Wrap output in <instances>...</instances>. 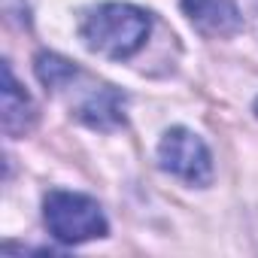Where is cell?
I'll return each instance as SVG.
<instances>
[{"instance_id": "6da1fadb", "label": "cell", "mask_w": 258, "mask_h": 258, "mask_svg": "<svg viewBox=\"0 0 258 258\" xmlns=\"http://www.w3.org/2000/svg\"><path fill=\"white\" fill-rule=\"evenodd\" d=\"M79 34L91 52L121 61L146 46L152 34V16L134 4H100L82 16Z\"/></svg>"}, {"instance_id": "7a4b0ae2", "label": "cell", "mask_w": 258, "mask_h": 258, "mask_svg": "<svg viewBox=\"0 0 258 258\" xmlns=\"http://www.w3.org/2000/svg\"><path fill=\"white\" fill-rule=\"evenodd\" d=\"M43 219L49 234L70 246L106 237L109 231L100 204L79 191H49L43 201Z\"/></svg>"}, {"instance_id": "3957f363", "label": "cell", "mask_w": 258, "mask_h": 258, "mask_svg": "<svg viewBox=\"0 0 258 258\" xmlns=\"http://www.w3.org/2000/svg\"><path fill=\"white\" fill-rule=\"evenodd\" d=\"M158 167L182 182H191V185H210V179H213L210 149L188 127L164 131V137L158 143Z\"/></svg>"}, {"instance_id": "277c9868", "label": "cell", "mask_w": 258, "mask_h": 258, "mask_svg": "<svg viewBox=\"0 0 258 258\" xmlns=\"http://www.w3.org/2000/svg\"><path fill=\"white\" fill-rule=\"evenodd\" d=\"M76 118L97 131H115L124 124V94L103 82H88V91L79 94Z\"/></svg>"}, {"instance_id": "5b68a950", "label": "cell", "mask_w": 258, "mask_h": 258, "mask_svg": "<svg viewBox=\"0 0 258 258\" xmlns=\"http://www.w3.org/2000/svg\"><path fill=\"white\" fill-rule=\"evenodd\" d=\"M182 13L204 37H234L243 28L234 0H182Z\"/></svg>"}, {"instance_id": "8992f818", "label": "cell", "mask_w": 258, "mask_h": 258, "mask_svg": "<svg viewBox=\"0 0 258 258\" xmlns=\"http://www.w3.org/2000/svg\"><path fill=\"white\" fill-rule=\"evenodd\" d=\"M0 121L7 137H25L37 124V103L31 94L16 82L13 67L4 64V88H0Z\"/></svg>"}, {"instance_id": "52a82bcc", "label": "cell", "mask_w": 258, "mask_h": 258, "mask_svg": "<svg viewBox=\"0 0 258 258\" xmlns=\"http://www.w3.org/2000/svg\"><path fill=\"white\" fill-rule=\"evenodd\" d=\"M34 67H37V79L52 91H67L76 82V76L82 73L73 61H67V58H61L55 52H40Z\"/></svg>"}, {"instance_id": "ba28073f", "label": "cell", "mask_w": 258, "mask_h": 258, "mask_svg": "<svg viewBox=\"0 0 258 258\" xmlns=\"http://www.w3.org/2000/svg\"><path fill=\"white\" fill-rule=\"evenodd\" d=\"M255 115H258V100H255Z\"/></svg>"}]
</instances>
